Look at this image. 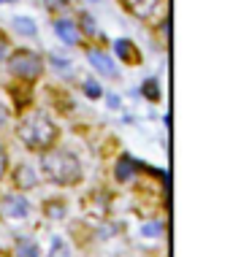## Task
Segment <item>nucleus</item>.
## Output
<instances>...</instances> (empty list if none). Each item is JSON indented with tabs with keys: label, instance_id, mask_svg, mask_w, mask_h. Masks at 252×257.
Instances as JSON below:
<instances>
[{
	"label": "nucleus",
	"instance_id": "obj_10",
	"mask_svg": "<svg viewBox=\"0 0 252 257\" xmlns=\"http://www.w3.org/2000/svg\"><path fill=\"white\" fill-rule=\"evenodd\" d=\"M14 257H41V249L33 238L19 235V238L14 241Z\"/></svg>",
	"mask_w": 252,
	"mask_h": 257
},
{
	"label": "nucleus",
	"instance_id": "obj_4",
	"mask_svg": "<svg viewBox=\"0 0 252 257\" xmlns=\"http://www.w3.org/2000/svg\"><path fill=\"white\" fill-rule=\"evenodd\" d=\"M0 214L9 219H25L30 214V203H27V198L22 192H9L0 200Z\"/></svg>",
	"mask_w": 252,
	"mask_h": 257
},
{
	"label": "nucleus",
	"instance_id": "obj_13",
	"mask_svg": "<svg viewBox=\"0 0 252 257\" xmlns=\"http://www.w3.org/2000/svg\"><path fill=\"white\" fill-rule=\"evenodd\" d=\"M76 27H79V36H87V38H98V36H101V30H98L93 14H81L79 25H76Z\"/></svg>",
	"mask_w": 252,
	"mask_h": 257
},
{
	"label": "nucleus",
	"instance_id": "obj_17",
	"mask_svg": "<svg viewBox=\"0 0 252 257\" xmlns=\"http://www.w3.org/2000/svg\"><path fill=\"white\" fill-rule=\"evenodd\" d=\"M46 214H49L52 219L65 217V206H62V200H46Z\"/></svg>",
	"mask_w": 252,
	"mask_h": 257
},
{
	"label": "nucleus",
	"instance_id": "obj_2",
	"mask_svg": "<svg viewBox=\"0 0 252 257\" xmlns=\"http://www.w3.org/2000/svg\"><path fill=\"white\" fill-rule=\"evenodd\" d=\"M17 136L30 152H46L54 147L60 130L46 111H30L17 124Z\"/></svg>",
	"mask_w": 252,
	"mask_h": 257
},
{
	"label": "nucleus",
	"instance_id": "obj_3",
	"mask_svg": "<svg viewBox=\"0 0 252 257\" xmlns=\"http://www.w3.org/2000/svg\"><path fill=\"white\" fill-rule=\"evenodd\" d=\"M6 62H9V71H11L14 79L27 81V84H30V81H38L41 73H44V57L33 49H11Z\"/></svg>",
	"mask_w": 252,
	"mask_h": 257
},
{
	"label": "nucleus",
	"instance_id": "obj_18",
	"mask_svg": "<svg viewBox=\"0 0 252 257\" xmlns=\"http://www.w3.org/2000/svg\"><path fill=\"white\" fill-rule=\"evenodd\" d=\"M84 95H87L90 100H101L103 89H101V84H98V81H93V79H87V81H84Z\"/></svg>",
	"mask_w": 252,
	"mask_h": 257
},
{
	"label": "nucleus",
	"instance_id": "obj_8",
	"mask_svg": "<svg viewBox=\"0 0 252 257\" xmlns=\"http://www.w3.org/2000/svg\"><path fill=\"white\" fill-rule=\"evenodd\" d=\"M114 52H117V57L122 62H128V65H138V62H141V54H138V49L133 46V41H128V38H117Z\"/></svg>",
	"mask_w": 252,
	"mask_h": 257
},
{
	"label": "nucleus",
	"instance_id": "obj_6",
	"mask_svg": "<svg viewBox=\"0 0 252 257\" xmlns=\"http://www.w3.org/2000/svg\"><path fill=\"white\" fill-rule=\"evenodd\" d=\"M87 60H90V65H93L101 76H106V79H114V76H117V65H114V60H111L106 52L90 49L87 52Z\"/></svg>",
	"mask_w": 252,
	"mask_h": 257
},
{
	"label": "nucleus",
	"instance_id": "obj_23",
	"mask_svg": "<svg viewBox=\"0 0 252 257\" xmlns=\"http://www.w3.org/2000/svg\"><path fill=\"white\" fill-rule=\"evenodd\" d=\"M109 106L111 108H120V98H117V95H109Z\"/></svg>",
	"mask_w": 252,
	"mask_h": 257
},
{
	"label": "nucleus",
	"instance_id": "obj_25",
	"mask_svg": "<svg viewBox=\"0 0 252 257\" xmlns=\"http://www.w3.org/2000/svg\"><path fill=\"white\" fill-rule=\"evenodd\" d=\"M0 3H17V0H0Z\"/></svg>",
	"mask_w": 252,
	"mask_h": 257
},
{
	"label": "nucleus",
	"instance_id": "obj_15",
	"mask_svg": "<svg viewBox=\"0 0 252 257\" xmlns=\"http://www.w3.org/2000/svg\"><path fill=\"white\" fill-rule=\"evenodd\" d=\"M49 257H71V249L62 238H52V249H49Z\"/></svg>",
	"mask_w": 252,
	"mask_h": 257
},
{
	"label": "nucleus",
	"instance_id": "obj_21",
	"mask_svg": "<svg viewBox=\"0 0 252 257\" xmlns=\"http://www.w3.org/2000/svg\"><path fill=\"white\" fill-rule=\"evenodd\" d=\"M6 171H9V155H6L3 144H0V179L6 176Z\"/></svg>",
	"mask_w": 252,
	"mask_h": 257
},
{
	"label": "nucleus",
	"instance_id": "obj_16",
	"mask_svg": "<svg viewBox=\"0 0 252 257\" xmlns=\"http://www.w3.org/2000/svg\"><path fill=\"white\" fill-rule=\"evenodd\" d=\"M163 233V222H144L141 225V235L144 238H157Z\"/></svg>",
	"mask_w": 252,
	"mask_h": 257
},
{
	"label": "nucleus",
	"instance_id": "obj_12",
	"mask_svg": "<svg viewBox=\"0 0 252 257\" xmlns=\"http://www.w3.org/2000/svg\"><path fill=\"white\" fill-rule=\"evenodd\" d=\"M11 27H14V33H19V36H25V38H30V36L38 33V25L33 22L30 17H14Z\"/></svg>",
	"mask_w": 252,
	"mask_h": 257
},
{
	"label": "nucleus",
	"instance_id": "obj_19",
	"mask_svg": "<svg viewBox=\"0 0 252 257\" xmlns=\"http://www.w3.org/2000/svg\"><path fill=\"white\" fill-rule=\"evenodd\" d=\"M44 9L52 11V14H65L71 9V3H68V0H44Z\"/></svg>",
	"mask_w": 252,
	"mask_h": 257
},
{
	"label": "nucleus",
	"instance_id": "obj_24",
	"mask_svg": "<svg viewBox=\"0 0 252 257\" xmlns=\"http://www.w3.org/2000/svg\"><path fill=\"white\" fill-rule=\"evenodd\" d=\"M6 119H9V111H6L3 106H0V127H3V124H6Z\"/></svg>",
	"mask_w": 252,
	"mask_h": 257
},
{
	"label": "nucleus",
	"instance_id": "obj_22",
	"mask_svg": "<svg viewBox=\"0 0 252 257\" xmlns=\"http://www.w3.org/2000/svg\"><path fill=\"white\" fill-rule=\"evenodd\" d=\"M52 62H54L57 68H68V60H65V57H57V54H52Z\"/></svg>",
	"mask_w": 252,
	"mask_h": 257
},
{
	"label": "nucleus",
	"instance_id": "obj_14",
	"mask_svg": "<svg viewBox=\"0 0 252 257\" xmlns=\"http://www.w3.org/2000/svg\"><path fill=\"white\" fill-rule=\"evenodd\" d=\"M141 92H144L146 100L157 103L160 100V84H157V79H146L144 84H141Z\"/></svg>",
	"mask_w": 252,
	"mask_h": 257
},
{
	"label": "nucleus",
	"instance_id": "obj_20",
	"mask_svg": "<svg viewBox=\"0 0 252 257\" xmlns=\"http://www.w3.org/2000/svg\"><path fill=\"white\" fill-rule=\"evenodd\" d=\"M9 54H11V41H9L6 33H0V65L9 60Z\"/></svg>",
	"mask_w": 252,
	"mask_h": 257
},
{
	"label": "nucleus",
	"instance_id": "obj_9",
	"mask_svg": "<svg viewBox=\"0 0 252 257\" xmlns=\"http://www.w3.org/2000/svg\"><path fill=\"white\" fill-rule=\"evenodd\" d=\"M136 171H138V163L133 157H128V155H122L120 160H117V165H114V176H117V182H122V184L133 182Z\"/></svg>",
	"mask_w": 252,
	"mask_h": 257
},
{
	"label": "nucleus",
	"instance_id": "obj_1",
	"mask_svg": "<svg viewBox=\"0 0 252 257\" xmlns=\"http://www.w3.org/2000/svg\"><path fill=\"white\" fill-rule=\"evenodd\" d=\"M41 173L46 182L57 187H73L81 182V163L71 149H46L41 152Z\"/></svg>",
	"mask_w": 252,
	"mask_h": 257
},
{
	"label": "nucleus",
	"instance_id": "obj_7",
	"mask_svg": "<svg viewBox=\"0 0 252 257\" xmlns=\"http://www.w3.org/2000/svg\"><path fill=\"white\" fill-rule=\"evenodd\" d=\"M54 36H57L60 41H65L68 46L79 44L81 36H79V27H76V22H71V19H54Z\"/></svg>",
	"mask_w": 252,
	"mask_h": 257
},
{
	"label": "nucleus",
	"instance_id": "obj_26",
	"mask_svg": "<svg viewBox=\"0 0 252 257\" xmlns=\"http://www.w3.org/2000/svg\"><path fill=\"white\" fill-rule=\"evenodd\" d=\"M90 3H95V0H90Z\"/></svg>",
	"mask_w": 252,
	"mask_h": 257
},
{
	"label": "nucleus",
	"instance_id": "obj_11",
	"mask_svg": "<svg viewBox=\"0 0 252 257\" xmlns=\"http://www.w3.org/2000/svg\"><path fill=\"white\" fill-rule=\"evenodd\" d=\"M125 3H128V9L136 14V17L146 19V17H152V11L157 9L160 0H125Z\"/></svg>",
	"mask_w": 252,
	"mask_h": 257
},
{
	"label": "nucleus",
	"instance_id": "obj_5",
	"mask_svg": "<svg viewBox=\"0 0 252 257\" xmlns=\"http://www.w3.org/2000/svg\"><path fill=\"white\" fill-rule=\"evenodd\" d=\"M11 179H14V187H17L19 192H25V190H33V187H36V184L41 182L38 171L33 168V165H27V163L17 165V168H14V173H11Z\"/></svg>",
	"mask_w": 252,
	"mask_h": 257
}]
</instances>
